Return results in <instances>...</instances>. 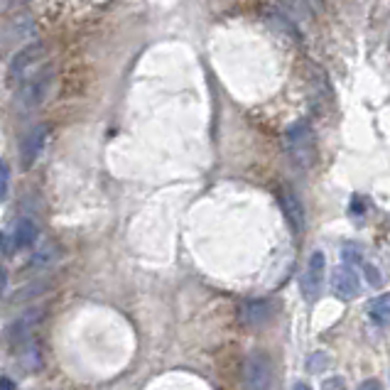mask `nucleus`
<instances>
[{
	"mask_svg": "<svg viewBox=\"0 0 390 390\" xmlns=\"http://www.w3.org/2000/svg\"><path fill=\"white\" fill-rule=\"evenodd\" d=\"M285 147H287V155H290L295 167H312L314 160H317V135H314V128L307 121L292 123L287 133H285Z\"/></svg>",
	"mask_w": 390,
	"mask_h": 390,
	"instance_id": "nucleus-1",
	"label": "nucleus"
},
{
	"mask_svg": "<svg viewBox=\"0 0 390 390\" xmlns=\"http://www.w3.org/2000/svg\"><path fill=\"white\" fill-rule=\"evenodd\" d=\"M243 388L245 390H270L273 388V361L268 353L253 351L243 363Z\"/></svg>",
	"mask_w": 390,
	"mask_h": 390,
	"instance_id": "nucleus-2",
	"label": "nucleus"
},
{
	"mask_svg": "<svg viewBox=\"0 0 390 390\" xmlns=\"http://www.w3.org/2000/svg\"><path fill=\"white\" fill-rule=\"evenodd\" d=\"M52 76H54L52 67H45L39 69V72H34L32 76H25L20 81V103H23V108H28V111L30 108H37L47 99V91L52 86Z\"/></svg>",
	"mask_w": 390,
	"mask_h": 390,
	"instance_id": "nucleus-3",
	"label": "nucleus"
},
{
	"mask_svg": "<svg viewBox=\"0 0 390 390\" xmlns=\"http://www.w3.org/2000/svg\"><path fill=\"white\" fill-rule=\"evenodd\" d=\"M324 270H327V258H324L322 251H314L309 263H307V270L302 275V295L312 302L319 297L322 292V283H324Z\"/></svg>",
	"mask_w": 390,
	"mask_h": 390,
	"instance_id": "nucleus-4",
	"label": "nucleus"
},
{
	"mask_svg": "<svg viewBox=\"0 0 390 390\" xmlns=\"http://www.w3.org/2000/svg\"><path fill=\"white\" fill-rule=\"evenodd\" d=\"M273 305H270L268 300H248L243 302V307H240V319H243L245 327H251V329H263V327H268L270 322H273Z\"/></svg>",
	"mask_w": 390,
	"mask_h": 390,
	"instance_id": "nucleus-5",
	"label": "nucleus"
},
{
	"mask_svg": "<svg viewBox=\"0 0 390 390\" xmlns=\"http://www.w3.org/2000/svg\"><path fill=\"white\" fill-rule=\"evenodd\" d=\"M45 140H47V125H34L23 140V147H20V167L30 170L37 162V157L45 150Z\"/></svg>",
	"mask_w": 390,
	"mask_h": 390,
	"instance_id": "nucleus-6",
	"label": "nucleus"
},
{
	"mask_svg": "<svg viewBox=\"0 0 390 390\" xmlns=\"http://www.w3.org/2000/svg\"><path fill=\"white\" fill-rule=\"evenodd\" d=\"M42 54H45V47H42V45L25 47V50L20 52V54H15V59H12V64H10V72H8V79H10V84H17V81H23V79L28 76L30 69H32L34 64H39Z\"/></svg>",
	"mask_w": 390,
	"mask_h": 390,
	"instance_id": "nucleus-7",
	"label": "nucleus"
},
{
	"mask_svg": "<svg viewBox=\"0 0 390 390\" xmlns=\"http://www.w3.org/2000/svg\"><path fill=\"white\" fill-rule=\"evenodd\" d=\"M331 290L339 297L341 302H349L358 295V278L349 265H341V268L334 270L331 275Z\"/></svg>",
	"mask_w": 390,
	"mask_h": 390,
	"instance_id": "nucleus-8",
	"label": "nucleus"
},
{
	"mask_svg": "<svg viewBox=\"0 0 390 390\" xmlns=\"http://www.w3.org/2000/svg\"><path fill=\"white\" fill-rule=\"evenodd\" d=\"M280 207H283V214L290 223V229L295 234H302L305 231V209H302L300 199H297L292 192H283V199H280Z\"/></svg>",
	"mask_w": 390,
	"mask_h": 390,
	"instance_id": "nucleus-9",
	"label": "nucleus"
},
{
	"mask_svg": "<svg viewBox=\"0 0 390 390\" xmlns=\"http://www.w3.org/2000/svg\"><path fill=\"white\" fill-rule=\"evenodd\" d=\"M39 238V229L32 218H20L15 226V234H12V240H15V248H30L34 245Z\"/></svg>",
	"mask_w": 390,
	"mask_h": 390,
	"instance_id": "nucleus-10",
	"label": "nucleus"
},
{
	"mask_svg": "<svg viewBox=\"0 0 390 390\" xmlns=\"http://www.w3.org/2000/svg\"><path fill=\"white\" fill-rule=\"evenodd\" d=\"M368 317L373 324H380L385 327L390 319V297L388 295H378L376 300L368 302Z\"/></svg>",
	"mask_w": 390,
	"mask_h": 390,
	"instance_id": "nucleus-11",
	"label": "nucleus"
},
{
	"mask_svg": "<svg viewBox=\"0 0 390 390\" xmlns=\"http://www.w3.org/2000/svg\"><path fill=\"white\" fill-rule=\"evenodd\" d=\"M8 184H10V172H8L6 162L0 160V204H3L8 196Z\"/></svg>",
	"mask_w": 390,
	"mask_h": 390,
	"instance_id": "nucleus-12",
	"label": "nucleus"
},
{
	"mask_svg": "<svg viewBox=\"0 0 390 390\" xmlns=\"http://www.w3.org/2000/svg\"><path fill=\"white\" fill-rule=\"evenodd\" d=\"M0 253H3V256H12V253H15L12 234H0Z\"/></svg>",
	"mask_w": 390,
	"mask_h": 390,
	"instance_id": "nucleus-13",
	"label": "nucleus"
},
{
	"mask_svg": "<svg viewBox=\"0 0 390 390\" xmlns=\"http://www.w3.org/2000/svg\"><path fill=\"white\" fill-rule=\"evenodd\" d=\"M322 390H346V383L344 378H339V376H334V378H327L322 383Z\"/></svg>",
	"mask_w": 390,
	"mask_h": 390,
	"instance_id": "nucleus-14",
	"label": "nucleus"
},
{
	"mask_svg": "<svg viewBox=\"0 0 390 390\" xmlns=\"http://www.w3.org/2000/svg\"><path fill=\"white\" fill-rule=\"evenodd\" d=\"M344 260L346 263H361V251L353 248V245H346L344 248Z\"/></svg>",
	"mask_w": 390,
	"mask_h": 390,
	"instance_id": "nucleus-15",
	"label": "nucleus"
},
{
	"mask_svg": "<svg viewBox=\"0 0 390 390\" xmlns=\"http://www.w3.org/2000/svg\"><path fill=\"white\" fill-rule=\"evenodd\" d=\"M366 273H368V280H371V285H380V283H383L380 273L376 268H371V265H366Z\"/></svg>",
	"mask_w": 390,
	"mask_h": 390,
	"instance_id": "nucleus-16",
	"label": "nucleus"
},
{
	"mask_svg": "<svg viewBox=\"0 0 390 390\" xmlns=\"http://www.w3.org/2000/svg\"><path fill=\"white\" fill-rule=\"evenodd\" d=\"M358 390H383V385H380L376 378H371V380H363V383L358 385Z\"/></svg>",
	"mask_w": 390,
	"mask_h": 390,
	"instance_id": "nucleus-17",
	"label": "nucleus"
},
{
	"mask_svg": "<svg viewBox=\"0 0 390 390\" xmlns=\"http://www.w3.org/2000/svg\"><path fill=\"white\" fill-rule=\"evenodd\" d=\"M0 390H17V385L8 376H0Z\"/></svg>",
	"mask_w": 390,
	"mask_h": 390,
	"instance_id": "nucleus-18",
	"label": "nucleus"
},
{
	"mask_svg": "<svg viewBox=\"0 0 390 390\" xmlns=\"http://www.w3.org/2000/svg\"><path fill=\"white\" fill-rule=\"evenodd\" d=\"M6 283H8V273H6V268L0 265V295H3V290H6Z\"/></svg>",
	"mask_w": 390,
	"mask_h": 390,
	"instance_id": "nucleus-19",
	"label": "nucleus"
},
{
	"mask_svg": "<svg viewBox=\"0 0 390 390\" xmlns=\"http://www.w3.org/2000/svg\"><path fill=\"white\" fill-rule=\"evenodd\" d=\"M295 390H309V388H307L305 383H297V385H295Z\"/></svg>",
	"mask_w": 390,
	"mask_h": 390,
	"instance_id": "nucleus-20",
	"label": "nucleus"
}]
</instances>
